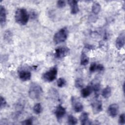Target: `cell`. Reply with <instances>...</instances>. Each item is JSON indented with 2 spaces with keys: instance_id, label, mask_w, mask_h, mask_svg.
<instances>
[{
  "instance_id": "6da1fadb",
  "label": "cell",
  "mask_w": 125,
  "mask_h": 125,
  "mask_svg": "<svg viewBox=\"0 0 125 125\" xmlns=\"http://www.w3.org/2000/svg\"><path fill=\"white\" fill-rule=\"evenodd\" d=\"M29 18V16L27 11L24 8H19L15 12V21L20 25H25L28 21Z\"/></svg>"
},
{
  "instance_id": "7a4b0ae2",
  "label": "cell",
  "mask_w": 125,
  "mask_h": 125,
  "mask_svg": "<svg viewBox=\"0 0 125 125\" xmlns=\"http://www.w3.org/2000/svg\"><path fill=\"white\" fill-rule=\"evenodd\" d=\"M42 93L43 91L41 86L36 83L31 84L28 91L29 96L33 100H37L40 98Z\"/></svg>"
},
{
  "instance_id": "3957f363",
  "label": "cell",
  "mask_w": 125,
  "mask_h": 125,
  "mask_svg": "<svg viewBox=\"0 0 125 125\" xmlns=\"http://www.w3.org/2000/svg\"><path fill=\"white\" fill-rule=\"evenodd\" d=\"M67 36V29L66 27H63L55 34L53 37L54 42L56 44H58L64 42L66 40Z\"/></svg>"
},
{
  "instance_id": "277c9868",
  "label": "cell",
  "mask_w": 125,
  "mask_h": 125,
  "mask_svg": "<svg viewBox=\"0 0 125 125\" xmlns=\"http://www.w3.org/2000/svg\"><path fill=\"white\" fill-rule=\"evenodd\" d=\"M58 73L57 67L55 66L51 68L49 70L46 71L42 75V79L47 82H51L53 81L57 77Z\"/></svg>"
},
{
  "instance_id": "5b68a950",
  "label": "cell",
  "mask_w": 125,
  "mask_h": 125,
  "mask_svg": "<svg viewBox=\"0 0 125 125\" xmlns=\"http://www.w3.org/2000/svg\"><path fill=\"white\" fill-rule=\"evenodd\" d=\"M70 50L66 46H60L55 50L54 56L58 59H62L67 56L69 54Z\"/></svg>"
},
{
  "instance_id": "8992f818",
  "label": "cell",
  "mask_w": 125,
  "mask_h": 125,
  "mask_svg": "<svg viewBox=\"0 0 125 125\" xmlns=\"http://www.w3.org/2000/svg\"><path fill=\"white\" fill-rule=\"evenodd\" d=\"M91 104L93 112L94 114H98L102 111V102L101 100L97 99V98H96V99L91 102Z\"/></svg>"
},
{
  "instance_id": "52a82bcc",
  "label": "cell",
  "mask_w": 125,
  "mask_h": 125,
  "mask_svg": "<svg viewBox=\"0 0 125 125\" xmlns=\"http://www.w3.org/2000/svg\"><path fill=\"white\" fill-rule=\"evenodd\" d=\"M71 101L73 108L75 112H80L82 111L83 109V105L78 99L75 97H72Z\"/></svg>"
},
{
  "instance_id": "ba28073f",
  "label": "cell",
  "mask_w": 125,
  "mask_h": 125,
  "mask_svg": "<svg viewBox=\"0 0 125 125\" xmlns=\"http://www.w3.org/2000/svg\"><path fill=\"white\" fill-rule=\"evenodd\" d=\"M107 112L108 114L112 117H116L118 113L119 112V106L118 104H110L107 109Z\"/></svg>"
},
{
  "instance_id": "9c48e42d",
  "label": "cell",
  "mask_w": 125,
  "mask_h": 125,
  "mask_svg": "<svg viewBox=\"0 0 125 125\" xmlns=\"http://www.w3.org/2000/svg\"><path fill=\"white\" fill-rule=\"evenodd\" d=\"M19 77L22 81H27L30 79L31 74L30 72L26 70H21L19 71Z\"/></svg>"
},
{
  "instance_id": "30bf717a",
  "label": "cell",
  "mask_w": 125,
  "mask_h": 125,
  "mask_svg": "<svg viewBox=\"0 0 125 125\" xmlns=\"http://www.w3.org/2000/svg\"><path fill=\"white\" fill-rule=\"evenodd\" d=\"M125 32L123 31L117 38L116 40V46L117 48H122L125 44Z\"/></svg>"
},
{
  "instance_id": "8fae6325",
  "label": "cell",
  "mask_w": 125,
  "mask_h": 125,
  "mask_svg": "<svg viewBox=\"0 0 125 125\" xmlns=\"http://www.w3.org/2000/svg\"><path fill=\"white\" fill-rule=\"evenodd\" d=\"M6 21V12L5 8L0 5V23L1 27L3 26Z\"/></svg>"
},
{
  "instance_id": "7c38bea8",
  "label": "cell",
  "mask_w": 125,
  "mask_h": 125,
  "mask_svg": "<svg viewBox=\"0 0 125 125\" xmlns=\"http://www.w3.org/2000/svg\"><path fill=\"white\" fill-rule=\"evenodd\" d=\"M65 113L66 110L65 108L61 105H59L57 107L55 111V114L58 120H60L62 119V117L65 115Z\"/></svg>"
},
{
  "instance_id": "4fadbf2b",
  "label": "cell",
  "mask_w": 125,
  "mask_h": 125,
  "mask_svg": "<svg viewBox=\"0 0 125 125\" xmlns=\"http://www.w3.org/2000/svg\"><path fill=\"white\" fill-rule=\"evenodd\" d=\"M68 3L71 8V13L72 14H77L79 11L78 1L77 0H68Z\"/></svg>"
},
{
  "instance_id": "5bb4252c",
  "label": "cell",
  "mask_w": 125,
  "mask_h": 125,
  "mask_svg": "<svg viewBox=\"0 0 125 125\" xmlns=\"http://www.w3.org/2000/svg\"><path fill=\"white\" fill-rule=\"evenodd\" d=\"M80 120L82 125H91V122L88 120V114L86 112H83L80 117Z\"/></svg>"
},
{
  "instance_id": "9a60e30c",
  "label": "cell",
  "mask_w": 125,
  "mask_h": 125,
  "mask_svg": "<svg viewBox=\"0 0 125 125\" xmlns=\"http://www.w3.org/2000/svg\"><path fill=\"white\" fill-rule=\"evenodd\" d=\"M93 91L92 85H88L87 87L82 89L81 90V96L83 98H86L89 96Z\"/></svg>"
},
{
  "instance_id": "2e32d148",
  "label": "cell",
  "mask_w": 125,
  "mask_h": 125,
  "mask_svg": "<svg viewBox=\"0 0 125 125\" xmlns=\"http://www.w3.org/2000/svg\"><path fill=\"white\" fill-rule=\"evenodd\" d=\"M111 94V87L109 86H107L105 88H104L102 92V95L103 97L104 98H108Z\"/></svg>"
},
{
  "instance_id": "e0dca14e",
  "label": "cell",
  "mask_w": 125,
  "mask_h": 125,
  "mask_svg": "<svg viewBox=\"0 0 125 125\" xmlns=\"http://www.w3.org/2000/svg\"><path fill=\"white\" fill-rule=\"evenodd\" d=\"M101 9V6L99 3L97 2H93L92 6V12L93 14L95 15L98 14Z\"/></svg>"
},
{
  "instance_id": "ac0fdd59",
  "label": "cell",
  "mask_w": 125,
  "mask_h": 125,
  "mask_svg": "<svg viewBox=\"0 0 125 125\" xmlns=\"http://www.w3.org/2000/svg\"><path fill=\"white\" fill-rule=\"evenodd\" d=\"M89 62V58L87 56L85 53L82 52L81 57V64L82 65H86Z\"/></svg>"
},
{
  "instance_id": "d6986e66",
  "label": "cell",
  "mask_w": 125,
  "mask_h": 125,
  "mask_svg": "<svg viewBox=\"0 0 125 125\" xmlns=\"http://www.w3.org/2000/svg\"><path fill=\"white\" fill-rule=\"evenodd\" d=\"M93 91H94L95 93V96L96 98H98L99 95V92L101 89V86L99 83H95L94 85H92Z\"/></svg>"
},
{
  "instance_id": "ffe728a7",
  "label": "cell",
  "mask_w": 125,
  "mask_h": 125,
  "mask_svg": "<svg viewBox=\"0 0 125 125\" xmlns=\"http://www.w3.org/2000/svg\"><path fill=\"white\" fill-rule=\"evenodd\" d=\"M33 111L36 114H39L41 113L42 111V108L41 104L40 103H37L33 107Z\"/></svg>"
},
{
  "instance_id": "44dd1931",
  "label": "cell",
  "mask_w": 125,
  "mask_h": 125,
  "mask_svg": "<svg viewBox=\"0 0 125 125\" xmlns=\"http://www.w3.org/2000/svg\"><path fill=\"white\" fill-rule=\"evenodd\" d=\"M67 122H68V124L69 125H74L77 124V120L73 115H70L68 116Z\"/></svg>"
},
{
  "instance_id": "7402d4cb",
  "label": "cell",
  "mask_w": 125,
  "mask_h": 125,
  "mask_svg": "<svg viewBox=\"0 0 125 125\" xmlns=\"http://www.w3.org/2000/svg\"><path fill=\"white\" fill-rule=\"evenodd\" d=\"M75 86L77 88H81L83 86V81L81 78H77L75 82Z\"/></svg>"
},
{
  "instance_id": "603a6c76",
  "label": "cell",
  "mask_w": 125,
  "mask_h": 125,
  "mask_svg": "<svg viewBox=\"0 0 125 125\" xmlns=\"http://www.w3.org/2000/svg\"><path fill=\"white\" fill-rule=\"evenodd\" d=\"M66 82L63 78H60L57 81V85L59 87H62L66 85Z\"/></svg>"
},
{
  "instance_id": "cb8c5ba5",
  "label": "cell",
  "mask_w": 125,
  "mask_h": 125,
  "mask_svg": "<svg viewBox=\"0 0 125 125\" xmlns=\"http://www.w3.org/2000/svg\"><path fill=\"white\" fill-rule=\"evenodd\" d=\"M0 109H2V108H4L6 105V101L5 99L2 96H0Z\"/></svg>"
},
{
  "instance_id": "d4e9b609",
  "label": "cell",
  "mask_w": 125,
  "mask_h": 125,
  "mask_svg": "<svg viewBox=\"0 0 125 125\" xmlns=\"http://www.w3.org/2000/svg\"><path fill=\"white\" fill-rule=\"evenodd\" d=\"M125 123V115L124 113L120 115L119 119V123L121 125H124Z\"/></svg>"
},
{
  "instance_id": "484cf974",
  "label": "cell",
  "mask_w": 125,
  "mask_h": 125,
  "mask_svg": "<svg viewBox=\"0 0 125 125\" xmlns=\"http://www.w3.org/2000/svg\"><path fill=\"white\" fill-rule=\"evenodd\" d=\"M33 123V118H30L26 119L25 120L22 122L21 124L23 125H31Z\"/></svg>"
},
{
  "instance_id": "4316f807",
  "label": "cell",
  "mask_w": 125,
  "mask_h": 125,
  "mask_svg": "<svg viewBox=\"0 0 125 125\" xmlns=\"http://www.w3.org/2000/svg\"><path fill=\"white\" fill-rule=\"evenodd\" d=\"M96 68H97V64L95 62H93L90 65V66L89 67V71L91 72H93L96 71Z\"/></svg>"
},
{
  "instance_id": "83f0119b",
  "label": "cell",
  "mask_w": 125,
  "mask_h": 125,
  "mask_svg": "<svg viewBox=\"0 0 125 125\" xmlns=\"http://www.w3.org/2000/svg\"><path fill=\"white\" fill-rule=\"evenodd\" d=\"M57 5L59 8H62L65 6V2L63 0H59L57 1Z\"/></svg>"
},
{
  "instance_id": "f1b7e54d",
  "label": "cell",
  "mask_w": 125,
  "mask_h": 125,
  "mask_svg": "<svg viewBox=\"0 0 125 125\" xmlns=\"http://www.w3.org/2000/svg\"><path fill=\"white\" fill-rule=\"evenodd\" d=\"M104 67L103 65L101 64H97V68H96V70L99 71H102L104 70Z\"/></svg>"
}]
</instances>
